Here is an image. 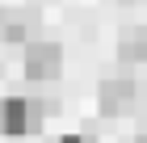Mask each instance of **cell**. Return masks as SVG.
I'll list each match as a JSON object with an SVG mask.
<instances>
[{
	"label": "cell",
	"mask_w": 147,
	"mask_h": 143,
	"mask_svg": "<svg viewBox=\"0 0 147 143\" xmlns=\"http://www.w3.org/2000/svg\"><path fill=\"white\" fill-rule=\"evenodd\" d=\"M38 30V13L21 9V13H4V30H0V42H25L30 46V34Z\"/></svg>",
	"instance_id": "obj_5"
},
{
	"label": "cell",
	"mask_w": 147,
	"mask_h": 143,
	"mask_svg": "<svg viewBox=\"0 0 147 143\" xmlns=\"http://www.w3.org/2000/svg\"><path fill=\"white\" fill-rule=\"evenodd\" d=\"M21 67H25V80L34 84H46L63 72V46L59 42H30L21 55Z\"/></svg>",
	"instance_id": "obj_2"
},
{
	"label": "cell",
	"mask_w": 147,
	"mask_h": 143,
	"mask_svg": "<svg viewBox=\"0 0 147 143\" xmlns=\"http://www.w3.org/2000/svg\"><path fill=\"white\" fill-rule=\"evenodd\" d=\"M59 143H97V139H92V135H63Z\"/></svg>",
	"instance_id": "obj_6"
},
{
	"label": "cell",
	"mask_w": 147,
	"mask_h": 143,
	"mask_svg": "<svg viewBox=\"0 0 147 143\" xmlns=\"http://www.w3.org/2000/svg\"><path fill=\"white\" fill-rule=\"evenodd\" d=\"M0 30H4V9H0Z\"/></svg>",
	"instance_id": "obj_7"
},
{
	"label": "cell",
	"mask_w": 147,
	"mask_h": 143,
	"mask_svg": "<svg viewBox=\"0 0 147 143\" xmlns=\"http://www.w3.org/2000/svg\"><path fill=\"white\" fill-rule=\"evenodd\" d=\"M46 105L34 97H0V135H38Z\"/></svg>",
	"instance_id": "obj_1"
},
{
	"label": "cell",
	"mask_w": 147,
	"mask_h": 143,
	"mask_svg": "<svg viewBox=\"0 0 147 143\" xmlns=\"http://www.w3.org/2000/svg\"><path fill=\"white\" fill-rule=\"evenodd\" d=\"M118 63H122V67L147 63V25L122 30V38H118Z\"/></svg>",
	"instance_id": "obj_4"
},
{
	"label": "cell",
	"mask_w": 147,
	"mask_h": 143,
	"mask_svg": "<svg viewBox=\"0 0 147 143\" xmlns=\"http://www.w3.org/2000/svg\"><path fill=\"white\" fill-rule=\"evenodd\" d=\"M135 143H147V135H139V139H135Z\"/></svg>",
	"instance_id": "obj_8"
},
{
	"label": "cell",
	"mask_w": 147,
	"mask_h": 143,
	"mask_svg": "<svg viewBox=\"0 0 147 143\" xmlns=\"http://www.w3.org/2000/svg\"><path fill=\"white\" fill-rule=\"evenodd\" d=\"M126 4H130V0H126Z\"/></svg>",
	"instance_id": "obj_9"
},
{
	"label": "cell",
	"mask_w": 147,
	"mask_h": 143,
	"mask_svg": "<svg viewBox=\"0 0 147 143\" xmlns=\"http://www.w3.org/2000/svg\"><path fill=\"white\" fill-rule=\"evenodd\" d=\"M97 105H101V114H122V110L135 105V76H130V67L105 72L101 88H97Z\"/></svg>",
	"instance_id": "obj_3"
}]
</instances>
